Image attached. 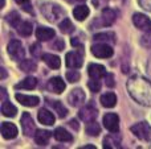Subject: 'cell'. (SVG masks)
<instances>
[{
    "label": "cell",
    "instance_id": "4fadbf2b",
    "mask_svg": "<svg viewBox=\"0 0 151 149\" xmlns=\"http://www.w3.org/2000/svg\"><path fill=\"white\" fill-rule=\"evenodd\" d=\"M1 136L4 137L5 140L15 139V137L17 136V128H16L15 124L8 123V121L1 123Z\"/></svg>",
    "mask_w": 151,
    "mask_h": 149
},
{
    "label": "cell",
    "instance_id": "ab89813d",
    "mask_svg": "<svg viewBox=\"0 0 151 149\" xmlns=\"http://www.w3.org/2000/svg\"><path fill=\"white\" fill-rule=\"evenodd\" d=\"M72 45H73L74 48H82V45L80 44V41H78V38H72Z\"/></svg>",
    "mask_w": 151,
    "mask_h": 149
},
{
    "label": "cell",
    "instance_id": "f546056e",
    "mask_svg": "<svg viewBox=\"0 0 151 149\" xmlns=\"http://www.w3.org/2000/svg\"><path fill=\"white\" fill-rule=\"evenodd\" d=\"M86 133H88L89 136H98V135L101 133V127L94 120L89 121V123L86 124Z\"/></svg>",
    "mask_w": 151,
    "mask_h": 149
},
{
    "label": "cell",
    "instance_id": "484cf974",
    "mask_svg": "<svg viewBox=\"0 0 151 149\" xmlns=\"http://www.w3.org/2000/svg\"><path fill=\"white\" fill-rule=\"evenodd\" d=\"M49 106L53 108V110L57 112V115L60 118H65L68 115V110L64 107V104L60 102V100H53V102H49Z\"/></svg>",
    "mask_w": 151,
    "mask_h": 149
},
{
    "label": "cell",
    "instance_id": "8992f818",
    "mask_svg": "<svg viewBox=\"0 0 151 149\" xmlns=\"http://www.w3.org/2000/svg\"><path fill=\"white\" fill-rule=\"evenodd\" d=\"M21 128L25 136H35V131H36V126L33 123V119L28 112H24L21 116Z\"/></svg>",
    "mask_w": 151,
    "mask_h": 149
},
{
    "label": "cell",
    "instance_id": "8d00e7d4",
    "mask_svg": "<svg viewBox=\"0 0 151 149\" xmlns=\"http://www.w3.org/2000/svg\"><path fill=\"white\" fill-rule=\"evenodd\" d=\"M138 3H139V5H141L143 9L151 12V0H138Z\"/></svg>",
    "mask_w": 151,
    "mask_h": 149
},
{
    "label": "cell",
    "instance_id": "2e32d148",
    "mask_svg": "<svg viewBox=\"0 0 151 149\" xmlns=\"http://www.w3.org/2000/svg\"><path fill=\"white\" fill-rule=\"evenodd\" d=\"M88 73L91 78L99 79L106 75V69L102 65H99V63H90V65L88 66Z\"/></svg>",
    "mask_w": 151,
    "mask_h": 149
},
{
    "label": "cell",
    "instance_id": "1f68e13d",
    "mask_svg": "<svg viewBox=\"0 0 151 149\" xmlns=\"http://www.w3.org/2000/svg\"><path fill=\"white\" fill-rule=\"evenodd\" d=\"M19 67H20L23 71H25V73H31V71L36 70L37 65H36V62L32 61V60H24V61H21V63H20Z\"/></svg>",
    "mask_w": 151,
    "mask_h": 149
},
{
    "label": "cell",
    "instance_id": "f6af8a7d",
    "mask_svg": "<svg viewBox=\"0 0 151 149\" xmlns=\"http://www.w3.org/2000/svg\"><path fill=\"white\" fill-rule=\"evenodd\" d=\"M16 3H19V4H24V3H27L28 0H15Z\"/></svg>",
    "mask_w": 151,
    "mask_h": 149
},
{
    "label": "cell",
    "instance_id": "7402d4cb",
    "mask_svg": "<svg viewBox=\"0 0 151 149\" xmlns=\"http://www.w3.org/2000/svg\"><path fill=\"white\" fill-rule=\"evenodd\" d=\"M41 57H42V61H44L50 69H58L61 66V60H60V57H57V55L47 53V54H42Z\"/></svg>",
    "mask_w": 151,
    "mask_h": 149
},
{
    "label": "cell",
    "instance_id": "6da1fadb",
    "mask_svg": "<svg viewBox=\"0 0 151 149\" xmlns=\"http://www.w3.org/2000/svg\"><path fill=\"white\" fill-rule=\"evenodd\" d=\"M127 91L137 103L150 107L151 106V82L142 75H134L127 81Z\"/></svg>",
    "mask_w": 151,
    "mask_h": 149
},
{
    "label": "cell",
    "instance_id": "7c38bea8",
    "mask_svg": "<svg viewBox=\"0 0 151 149\" xmlns=\"http://www.w3.org/2000/svg\"><path fill=\"white\" fill-rule=\"evenodd\" d=\"M16 99L19 103H21L25 107H36L40 103V98L35 95H24V94H16Z\"/></svg>",
    "mask_w": 151,
    "mask_h": 149
},
{
    "label": "cell",
    "instance_id": "d6986e66",
    "mask_svg": "<svg viewBox=\"0 0 151 149\" xmlns=\"http://www.w3.org/2000/svg\"><path fill=\"white\" fill-rule=\"evenodd\" d=\"M56 36L55 29L52 28H47V26H41L36 31V37L40 40V41H48V40L53 38Z\"/></svg>",
    "mask_w": 151,
    "mask_h": 149
},
{
    "label": "cell",
    "instance_id": "277c9868",
    "mask_svg": "<svg viewBox=\"0 0 151 149\" xmlns=\"http://www.w3.org/2000/svg\"><path fill=\"white\" fill-rule=\"evenodd\" d=\"M8 53H9L11 57L16 61L23 60L24 54H25V52H24V49H23V45H21V42L19 41V40H12V41L8 44Z\"/></svg>",
    "mask_w": 151,
    "mask_h": 149
},
{
    "label": "cell",
    "instance_id": "e575fe53",
    "mask_svg": "<svg viewBox=\"0 0 151 149\" xmlns=\"http://www.w3.org/2000/svg\"><path fill=\"white\" fill-rule=\"evenodd\" d=\"M88 87L90 89V91H93V92H98L99 91V89H101V83H99L97 79H91V81H89L88 82Z\"/></svg>",
    "mask_w": 151,
    "mask_h": 149
},
{
    "label": "cell",
    "instance_id": "5bb4252c",
    "mask_svg": "<svg viewBox=\"0 0 151 149\" xmlns=\"http://www.w3.org/2000/svg\"><path fill=\"white\" fill-rule=\"evenodd\" d=\"M66 84L60 77H55V78H50L48 82V89L49 91L55 92V94H61V92L65 90Z\"/></svg>",
    "mask_w": 151,
    "mask_h": 149
},
{
    "label": "cell",
    "instance_id": "603a6c76",
    "mask_svg": "<svg viewBox=\"0 0 151 149\" xmlns=\"http://www.w3.org/2000/svg\"><path fill=\"white\" fill-rule=\"evenodd\" d=\"M101 104L106 108H113L117 104V96L113 92H106L101 96Z\"/></svg>",
    "mask_w": 151,
    "mask_h": 149
},
{
    "label": "cell",
    "instance_id": "52a82bcc",
    "mask_svg": "<svg viewBox=\"0 0 151 149\" xmlns=\"http://www.w3.org/2000/svg\"><path fill=\"white\" fill-rule=\"evenodd\" d=\"M104 126L107 131L110 132H118L119 131V118L117 114H106L104 116Z\"/></svg>",
    "mask_w": 151,
    "mask_h": 149
},
{
    "label": "cell",
    "instance_id": "44dd1931",
    "mask_svg": "<svg viewBox=\"0 0 151 149\" xmlns=\"http://www.w3.org/2000/svg\"><path fill=\"white\" fill-rule=\"evenodd\" d=\"M52 137V132L49 131H37L35 133V143L37 145H41V147H45L49 141V139Z\"/></svg>",
    "mask_w": 151,
    "mask_h": 149
},
{
    "label": "cell",
    "instance_id": "d4e9b609",
    "mask_svg": "<svg viewBox=\"0 0 151 149\" xmlns=\"http://www.w3.org/2000/svg\"><path fill=\"white\" fill-rule=\"evenodd\" d=\"M37 86V79L33 77H27L25 79L16 84V89H24V90H32Z\"/></svg>",
    "mask_w": 151,
    "mask_h": 149
},
{
    "label": "cell",
    "instance_id": "7bdbcfd3",
    "mask_svg": "<svg viewBox=\"0 0 151 149\" xmlns=\"http://www.w3.org/2000/svg\"><path fill=\"white\" fill-rule=\"evenodd\" d=\"M81 149H96L94 145H85V147H81Z\"/></svg>",
    "mask_w": 151,
    "mask_h": 149
},
{
    "label": "cell",
    "instance_id": "f35d334b",
    "mask_svg": "<svg viewBox=\"0 0 151 149\" xmlns=\"http://www.w3.org/2000/svg\"><path fill=\"white\" fill-rule=\"evenodd\" d=\"M39 49H40V46H39L37 44H36V45H33V46L31 48V53H32L33 55H36V57H37V55L40 54V53H39Z\"/></svg>",
    "mask_w": 151,
    "mask_h": 149
},
{
    "label": "cell",
    "instance_id": "60d3db41",
    "mask_svg": "<svg viewBox=\"0 0 151 149\" xmlns=\"http://www.w3.org/2000/svg\"><path fill=\"white\" fill-rule=\"evenodd\" d=\"M69 126H70L72 128H74L76 131H78V123H77V120H74V119H73V120H70V121H69Z\"/></svg>",
    "mask_w": 151,
    "mask_h": 149
},
{
    "label": "cell",
    "instance_id": "7a4b0ae2",
    "mask_svg": "<svg viewBox=\"0 0 151 149\" xmlns=\"http://www.w3.org/2000/svg\"><path fill=\"white\" fill-rule=\"evenodd\" d=\"M41 12H42V15L47 17V20L52 21V23L57 21L58 18L63 17V15H64L60 5L52 4V3H45L44 5H41Z\"/></svg>",
    "mask_w": 151,
    "mask_h": 149
},
{
    "label": "cell",
    "instance_id": "3957f363",
    "mask_svg": "<svg viewBox=\"0 0 151 149\" xmlns=\"http://www.w3.org/2000/svg\"><path fill=\"white\" fill-rule=\"evenodd\" d=\"M131 132L142 141H151V126L146 121L137 123L131 127Z\"/></svg>",
    "mask_w": 151,
    "mask_h": 149
},
{
    "label": "cell",
    "instance_id": "f1b7e54d",
    "mask_svg": "<svg viewBox=\"0 0 151 149\" xmlns=\"http://www.w3.org/2000/svg\"><path fill=\"white\" fill-rule=\"evenodd\" d=\"M32 31H33V26H32V24L29 23V21H24V23H21L17 28V32L24 37L31 36Z\"/></svg>",
    "mask_w": 151,
    "mask_h": 149
},
{
    "label": "cell",
    "instance_id": "ee69618b",
    "mask_svg": "<svg viewBox=\"0 0 151 149\" xmlns=\"http://www.w3.org/2000/svg\"><path fill=\"white\" fill-rule=\"evenodd\" d=\"M5 77H7V73H5V69L1 67V79H4Z\"/></svg>",
    "mask_w": 151,
    "mask_h": 149
},
{
    "label": "cell",
    "instance_id": "8fae6325",
    "mask_svg": "<svg viewBox=\"0 0 151 149\" xmlns=\"http://www.w3.org/2000/svg\"><path fill=\"white\" fill-rule=\"evenodd\" d=\"M97 115H98V111H97V108H94L93 106H85V107L81 108L80 112H78L80 119L82 121H85V123L96 120Z\"/></svg>",
    "mask_w": 151,
    "mask_h": 149
},
{
    "label": "cell",
    "instance_id": "cb8c5ba5",
    "mask_svg": "<svg viewBox=\"0 0 151 149\" xmlns=\"http://www.w3.org/2000/svg\"><path fill=\"white\" fill-rule=\"evenodd\" d=\"M89 13H90V11H89V8L86 5H78L73 9V16L78 21H83L89 16Z\"/></svg>",
    "mask_w": 151,
    "mask_h": 149
},
{
    "label": "cell",
    "instance_id": "ba28073f",
    "mask_svg": "<svg viewBox=\"0 0 151 149\" xmlns=\"http://www.w3.org/2000/svg\"><path fill=\"white\" fill-rule=\"evenodd\" d=\"M91 53H93V55H96L98 58H109L113 55V49H111V46H109L105 42V44L93 45L91 46Z\"/></svg>",
    "mask_w": 151,
    "mask_h": 149
},
{
    "label": "cell",
    "instance_id": "836d02e7",
    "mask_svg": "<svg viewBox=\"0 0 151 149\" xmlns=\"http://www.w3.org/2000/svg\"><path fill=\"white\" fill-rule=\"evenodd\" d=\"M66 81H69L70 83H74V82H78L80 81V78H81V75H80V73H78L77 70H69V71H66Z\"/></svg>",
    "mask_w": 151,
    "mask_h": 149
},
{
    "label": "cell",
    "instance_id": "9a60e30c",
    "mask_svg": "<svg viewBox=\"0 0 151 149\" xmlns=\"http://www.w3.org/2000/svg\"><path fill=\"white\" fill-rule=\"evenodd\" d=\"M99 18H101L102 25L109 26L117 20V12H115L114 9H111V8H105V9L102 11V15Z\"/></svg>",
    "mask_w": 151,
    "mask_h": 149
},
{
    "label": "cell",
    "instance_id": "b9f144b4",
    "mask_svg": "<svg viewBox=\"0 0 151 149\" xmlns=\"http://www.w3.org/2000/svg\"><path fill=\"white\" fill-rule=\"evenodd\" d=\"M147 71H149V74H150V77H151V58H150L149 63H147Z\"/></svg>",
    "mask_w": 151,
    "mask_h": 149
},
{
    "label": "cell",
    "instance_id": "e0dca14e",
    "mask_svg": "<svg viewBox=\"0 0 151 149\" xmlns=\"http://www.w3.org/2000/svg\"><path fill=\"white\" fill-rule=\"evenodd\" d=\"M37 118H39L40 123L44 124V126H53V124H55V115H53L50 111L45 110V108L39 111Z\"/></svg>",
    "mask_w": 151,
    "mask_h": 149
},
{
    "label": "cell",
    "instance_id": "83f0119b",
    "mask_svg": "<svg viewBox=\"0 0 151 149\" xmlns=\"http://www.w3.org/2000/svg\"><path fill=\"white\" fill-rule=\"evenodd\" d=\"M16 112H17V108L13 104H11L9 102H4L1 106V114L7 118H13L16 116Z\"/></svg>",
    "mask_w": 151,
    "mask_h": 149
},
{
    "label": "cell",
    "instance_id": "30bf717a",
    "mask_svg": "<svg viewBox=\"0 0 151 149\" xmlns=\"http://www.w3.org/2000/svg\"><path fill=\"white\" fill-rule=\"evenodd\" d=\"M85 92L82 91L81 89H74L70 91V94L68 95V102L70 106H73V107H78V106H81L82 103H85Z\"/></svg>",
    "mask_w": 151,
    "mask_h": 149
},
{
    "label": "cell",
    "instance_id": "9c48e42d",
    "mask_svg": "<svg viewBox=\"0 0 151 149\" xmlns=\"http://www.w3.org/2000/svg\"><path fill=\"white\" fill-rule=\"evenodd\" d=\"M65 63H66V66L70 69H80L83 63L82 54H81V53H76V52L66 53Z\"/></svg>",
    "mask_w": 151,
    "mask_h": 149
},
{
    "label": "cell",
    "instance_id": "4316f807",
    "mask_svg": "<svg viewBox=\"0 0 151 149\" xmlns=\"http://www.w3.org/2000/svg\"><path fill=\"white\" fill-rule=\"evenodd\" d=\"M96 41H102V42H109V44H114L115 42V34L111 32H105V33H98L94 36Z\"/></svg>",
    "mask_w": 151,
    "mask_h": 149
},
{
    "label": "cell",
    "instance_id": "bcb514c9",
    "mask_svg": "<svg viewBox=\"0 0 151 149\" xmlns=\"http://www.w3.org/2000/svg\"><path fill=\"white\" fill-rule=\"evenodd\" d=\"M77 1H85V0H77Z\"/></svg>",
    "mask_w": 151,
    "mask_h": 149
},
{
    "label": "cell",
    "instance_id": "d590c367",
    "mask_svg": "<svg viewBox=\"0 0 151 149\" xmlns=\"http://www.w3.org/2000/svg\"><path fill=\"white\" fill-rule=\"evenodd\" d=\"M105 83H106V86L107 87H114V84H115V82H114V75L113 74H106L105 75Z\"/></svg>",
    "mask_w": 151,
    "mask_h": 149
},
{
    "label": "cell",
    "instance_id": "74e56055",
    "mask_svg": "<svg viewBox=\"0 0 151 149\" xmlns=\"http://www.w3.org/2000/svg\"><path fill=\"white\" fill-rule=\"evenodd\" d=\"M53 46L56 48V50H63L64 48H65V42H64V40L58 38V40H56V42L53 44Z\"/></svg>",
    "mask_w": 151,
    "mask_h": 149
},
{
    "label": "cell",
    "instance_id": "5b68a950",
    "mask_svg": "<svg viewBox=\"0 0 151 149\" xmlns=\"http://www.w3.org/2000/svg\"><path fill=\"white\" fill-rule=\"evenodd\" d=\"M133 23L138 29L143 32H151V20L143 13H134L133 16Z\"/></svg>",
    "mask_w": 151,
    "mask_h": 149
},
{
    "label": "cell",
    "instance_id": "4dcf8cb0",
    "mask_svg": "<svg viewBox=\"0 0 151 149\" xmlns=\"http://www.w3.org/2000/svg\"><path fill=\"white\" fill-rule=\"evenodd\" d=\"M5 20H7V23L9 24V25H12L13 28H19V25L21 24L20 15H19L17 12H11V13H8L7 17H5Z\"/></svg>",
    "mask_w": 151,
    "mask_h": 149
},
{
    "label": "cell",
    "instance_id": "d6a6232c",
    "mask_svg": "<svg viewBox=\"0 0 151 149\" xmlns=\"http://www.w3.org/2000/svg\"><path fill=\"white\" fill-rule=\"evenodd\" d=\"M60 31L65 34H69L74 31V26H73V24H72V21L69 20V18H64V20L60 23Z\"/></svg>",
    "mask_w": 151,
    "mask_h": 149
},
{
    "label": "cell",
    "instance_id": "ffe728a7",
    "mask_svg": "<svg viewBox=\"0 0 151 149\" xmlns=\"http://www.w3.org/2000/svg\"><path fill=\"white\" fill-rule=\"evenodd\" d=\"M53 136H55V139L57 140V141H64V143L73 141V136H72V133H69L66 129L61 128V127H58V128L55 129Z\"/></svg>",
    "mask_w": 151,
    "mask_h": 149
},
{
    "label": "cell",
    "instance_id": "ac0fdd59",
    "mask_svg": "<svg viewBox=\"0 0 151 149\" xmlns=\"http://www.w3.org/2000/svg\"><path fill=\"white\" fill-rule=\"evenodd\" d=\"M121 144V137L117 136V132H113V135H107L104 139V148L105 149H114L119 148Z\"/></svg>",
    "mask_w": 151,
    "mask_h": 149
}]
</instances>
